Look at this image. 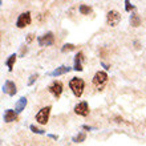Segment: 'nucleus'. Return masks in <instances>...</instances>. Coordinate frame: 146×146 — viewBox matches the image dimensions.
<instances>
[{"label":"nucleus","mask_w":146,"mask_h":146,"mask_svg":"<svg viewBox=\"0 0 146 146\" xmlns=\"http://www.w3.org/2000/svg\"><path fill=\"white\" fill-rule=\"evenodd\" d=\"M84 81L81 80V78H78V77H73L72 80L69 81V88L72 89L73 94L76 97H81L82 96V93H84Z\"/></svg>","instance_id":"obj_1"},{"label":"nucleus","mask_w":146,"mask_h":146,"mask_svg":"<svg viewBox=\"0 0 146 146\" xmlns=\"http://www.w3.org/2000/svg\"><path fill=\"white\" fill-rule=\"evenodd\" d=\"M101 65L104 66V68H105V69H106V70H108V69H110V66H109L108 64H105V62H101Z\"/></svg>","instance_id":"obj_25"},{"label":"nucleus","mask_w":146,"mask_h":146,"mask_svg":"<svg viewBox=\"0 0 146 146\" xmlns=\"http://www.w3.org/2000/svg\"><path fill=\"white\" fill-rule=\"evenodd\" d=\"M3 92L7 93L8 96H15L16 92H17L15 82H12V81L7 80L5 82H4V85H3Z\"/></svg>","instance_id":"obj_9"},{"label":"nucleus","mask_w":146,"mask_h":146,"mask_svg":"<svg viewBox=\"0 0 146 146\" xmlns=\"http://www.w3.org/2000/svg\"><path fill=\"white\" fill-rule=\"evenodd\" d=\"M31 24V12H24L17 17L16 21V27L17 28H24Z\"/></svg>","instance_id":"obj_7"},{"label":"nucleus","mask_w":146,"mask_h":146,"mask_svg":"<svg viewBox=\"0 0 146 146\" xmlns=\"http://www.w3.org/2000/svg\"><path fill=\"white\" fill-rule=\"evenodd\" d=\"M82 129H84V130H93L94 127H92V126H88V125H84V126H82Z\"/></svg>","instance_id":"obj_23"},{"label":"nucleus","mask_w":146,"mask_h":146,"mask_svg":"<svg viewBox=\"0 0 146 146\" xmlns=\"http://www.w3.org/2000/svg\"><path fill=\"white\" fill-rule=\"evenodd\" d=\"M50 106H44L38 110V113L36 114V121L38 123H41V125H45L48 122V119H49V114H50Z\"/></svg>","instance_id":"obj_3"},{"label":"nucleus","mask_w":146,"mask_h":146,"mask_svg":"<svg viewBox=\"0 0 146 146\" xmlns=\"http://www.w3.org/2000/svg\"><path fill=\"white\" fill-rule=\"evenodd\" d=\"M85 138H86L85 133H78L77 135H74V137H73L72 141H73V142H76V143H78V142H84Z\"/></svg>","instance_id":"obj_16"},{"label":"nucleus","mask_w":146,"mask_h":146,"mask_svg":"<svg viewBox=\"0 0 146 146\" xmlns=\"http://www.w3.org/2000/svg\"><path fill=\"white\" fill-rule=\"evenodd\" d=\"M25 105H27V98L25 97H21L15 105V111L16 113H21V111L25 109Z\"/></svg>","instance_id":"obj_13"},{"label":"nucleus","mask_w":146,"mask_h":146,"mask_svg":"<svg viewBox=\"0 0 146 146\" xmlns=\"http://www.w3.org/2000/svg\"><path fill=\"white\" fill-rule=\"evenodd\" d=\"M125 9H126L127 12H130L131 9H134V5H131L130 1H127L126 0V1H125Z\"/></svg>","instance_id":"obj_21"},{"label":"nucleus","mask_w":146,"mask_h":146,"mask_svg":"<svg viewBox=\"0 0 146 146\" xmlns=\"http://www.w3.org/2000/svg\"><path fill=\"white\" fill-rule=\"evenodd\" d=\"M29 129H31L33 133H36V134H44V133H45V130H42V129H38V127L35 126V125H31V126H29Z\"/></svg>","instance_id":"obj_19"},{"label":"nucleus","mask_w":146,"mask_h":146,"mask_svg":"<svg viewBox=\"0 0 146 146\" xmlns=\"http://www.w3.org/2000/svg\"><path fill=\"white\" fill-rule=\"evenodd\" d=\"M38 74L36 73V74H31V77H29V80H28V85H33V82H35L36 80H37Z\"/></svg>","instance_id":"obj_20"},{"label":"nucleus","mask_w":146,"mask_h":146,"mask_svg":"<svg viewBox=\"0 0 146 146\" xmlns=\"http://www.w3.org/2000/svg\"><path fill=\"white\" fill-rule=\"evenodd\" d=\"M74 113L78 115H82V117H86L89 114V105L86 101H81L74 106Z\"/></svg>","instance_id":"obj_8"},{"label":"nucleus","mask_w":146,"mask_h":146,"mask_svg":"<svg viewBox=\"0 0 146 146\" xmlns=\"http://www.w3.org/2000/svg\"><path fill=\"white\" fill-rule=\"evenodd\" d=\"M48 90H49L50 94H53L56 98H60L62 93V82L61 81H53L52 84L48 86Z\"/></svg>","instance_id":"obj_5"},{"label":"nucleus","mask_w":146,"mask_h":146,"mask_svg":"<svg viewBox=\"0 0 146 146\" xmlns=\"http://www.w3.org/2000/svg\"><path fill=\"white\" fill-rule=\"evenodd\" d=\"M37 42L40 46H49L52 45L54 42V36L52 32H48V33H45V35L40 36V37L37 38Z\"/></svg>","instance_id":"obj_6"},{"label":"nucleus","mask_w":146,"mask_h":146,"mask_svg":"<svg viewBox=\"0 0 146 146\" xmlns=\"http://www.w3.org/2000/svg\"><path fill=\"white\" fill-rule=\"evenodd\" d=\"M130 23L133 27H139L141 25V19H139V16L137 13H133L130 17Z\"/></svg>","instance_id":"obj_15"},{"label":"nucleus","mask_w":146,"mask_h":146,"mask_svg":"<svg viewBox=\"0 0 146 146\" xmlns=\"http://www.w3.org/2000/svg\"><path fill=\"white\" fill-rule=\"evenodd\" d=\"M119 21H121V13L119 12L114 11V9H111V11L108 12V15H106V23H108V25L117 27Z\"/></svg>","instance_id":"obj_4"},{"label":"nucleus","mask_w":146,"mask_h":146,"mask_svg":"<svg viewBox=\"0 0 146 146\" xmlns=\"http://www.w3.org/2000/svg\"><path fill=\"white\" fill-rule=\"evenodd\" d=\"M49 137H50L52 139H57V138H58L57 135H54V134H49Z\"/></svg>","instance_id":"obj_26"},{"label":"nucleus","mask_w":146,"mask_h":146,"mask_svg":"<svg viewBox=\"0 0 146 146\" xmlns=\"http://www.w3.org/2000/svg\"><path fill=\"white\" fill-rule=\"evenodd\" d=\"M70 69H72V68H69V66L61 65V66H58L57 69H54L53 72H49L48 74H49V76H53V77H56V76H61V74H65V73L70 72Z\"/></svg>","instance_id":"obj_12"},{"label":"nucleus","mask_w":146,"mask_h":146,"mask_svg":"<svg viewBox=\"0 0 146 146\" xmlns=\"http://www.w3.org/2000/svg\"><path fill=\"white\" fill-rule=\"evenodd\" d=\"M78 9H80V12L82 15H89V13L92 12V8L89 7V5H85V4H81Z\"/></svg>","instance_id":"obj_17"},{"label":"nucleus","mask_w":146,"mask_h":146,"mask_svg":"<svg viewBox=\"0 0 146 146\" xmlns=\"http://www.w3.org/2000/svg\"><path fill=\"white\" fill-rule=\"evenodd\" d=\"M25 52H27V46H23V48H21V52H20V54H21V56H24V54H25Z\"/></svg>","instance_id":"obj_24"},{"label":"nucleus","mask_w":146,"mask_h":146,"mask_svg":"<svg viewBox=\"0 0 146 146\" xmlns=\"http://www.w3.org/2000/svg\"><path fill=\"white\" fill-rule=\"evenodd\" d=\"M33 38H35V36L32 35V33H29V35L27 36V42H31V41H33Z\"/></svg>","instance_id":"obj_22"},{"label":"nucleus","mask_w":146,"mask_h":146,"mask_svg":"<svg viewBox=\"0 0 146 146\" xmlns=\"http://www.w3.org/2000/svg\"><path fill=\"white\" fill-rule=\"evenodd\" d=\"M74 48H76V46L73 45V44H65V45L61 48V52H64V53H65V52H70V50H73Z\"/></svg>","instance_id":"obj_18"},{"label":"nucleus","mask_w":146,"mask_h":146,"mask_svg":"<svg viewBox=\"0 0 146 146\" xmlns=\"http://www.w3.org/2000/svg\"><path fill=\"white\" fill-rule=\"evenodd\" d=\"M108 74L106 72H97L93 77V85L97 88V90H102L105 88V85L108 84Z\"/></svg>","instance_id":"obj_2"},{"label":"nucleus","mask_w":146,"mask_h":146,"mask_svg":"<svg viewBox=\"0 0 146 146\" xmlns=\"http://www.w3.org/2000/svg\"><path fill=\"white\" fill-rule=\"evenodd\" d=\"M82 60H84V53L82 52H78V53L74 56V68L73 69L77 70V72H81L84 69L82 68Z\"/></svg>","instance_id":"obj_10"},{"label":"nucleus","mask_w":146,"mask_h":146,"mask_svg":"<svg viewBox=\"0 0 146 146\" xmlns=\"http://www.w3.org/2000/svg\"><path fill=\"white\" fill-rule=\"evenodd\" d=\"M16 57H17V56H16V54L13 53V54H11V56L8 57V60L5 61V65L8 66V69H9V72H12V70H13V65H15Z\"/></svg>","instance_id":"obj_14"},{"label":"nucleus","mask_w":146,"mask_h":146,"mask_svg":"<svg viewBox=\"0 0 146 146\" xmlns=\"http://www.w3.org/2000/svg\"><path fill=\"white\" fill-rule=\"evenodd\" d=\"M3 118L5 122H13V121H17V114H16L15 110H11V109H7L4 111Z\"/></svg>","instance_id":"obj_11"}]
</instances>
